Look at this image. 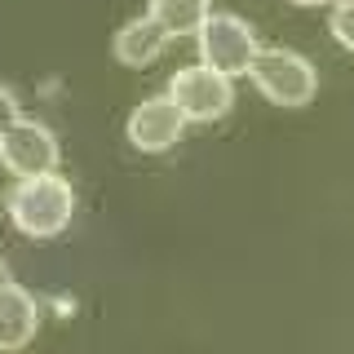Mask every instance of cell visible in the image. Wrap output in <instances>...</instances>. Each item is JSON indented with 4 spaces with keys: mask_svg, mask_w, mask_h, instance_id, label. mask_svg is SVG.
Segmentation results:
<instances>
[{
    "mask_svg": "<svg viewBox=\"0 0 354 354\" xmlns=\"http://www.w3.org/2000/svg\"><path fill=\"white\" fill-rule=\"evenodd\" d=\"M195 36H199V62H208L221 75L248 71L252 58H257V49H261L252 22L239 18V14H230V9H213Z\"/></svg>",
    "mask_w": 354,
    "mask_h": 354,
    "instance_id": "3",
    "label": "cell"
},
{
    "mask_svg": "<svg viewBox=\"0 0 354 354\" xmlns=\"http://www.w3.org/2000/svg\"><path fill=\"white\" fill-rule=\"evenodd\" d=\"M5 213L22 235L49 239L71 226L75 213V191L62 173H40V177H18L5 191Z\"/></svg>",
    "mask_w": 354,
    "mask_h": 354,
    "instance_id": "1",
    "label": "cell"
},
{
    "mask_svg": "<svg viewBox=\"0 0 354 354\" xmlns=\"http://www.w3.org/2000/svg\"><path fill=\"white\" fill-rule=\"evenodd\" d=\"M18 120H22V106H18V93H14V88H9L5 80H0V133H5V129H14V124H18Z\"/></svg>",
    "mask_w": 354,
    "mask_h": 354,
    "instance_id": "11",
    "label": "cell"
},
{
    "mask_svg": "<svg viewBox=\"0 0 354 354\" xmlns=\"http://www.w3.org/2000/svg\"><path fill=\"white\" fill-rule=\"evenodd\" d=\"M328 27H332V36L346 44V49H354V0H337V5H332Z\"/></svg>",
    "mask_w": 354,
    "mask_h": 354,
    "instance_id": "10",
    "label": "cell"
},
{
    "mask_svg": "<svg viewBox=\"0 0 354 354\" xmlns=\"http://www.w3.org/2000/svg\"><path fill=\"white\" fill-rule=\"evenodd\" d=\"M0 164L14 177H40L58 173V138L44 120L22 115L14 129L0 133Z\"/></svg>",
    "mask_w": 354,
    "mask_h": 354,
    "instance_id": "5",
    "label": "cell"
},
{
    "mask_svg": "<svg viewBox=\"0 0 354 354\" xmlns=\"http://www.w3.org/2000/svg\"><path fill=\"white\" fill-rule=\"evenodd\" d=\"M124 129H129V142L138 151H164V147H173V142L182 138L186 115H182V106L169 97V88H164V93L142 97V102L129 111Z\"/></svg>",
    "mask_w": 354,
    "mask_h": 354,
    "instance_id": "6",
    "label": "cell"
},
{
    "mask_svg": "<svg viewBox=\"0 0 354 354\" xmlns=\"http://www.w3.org/2000/svg\"><path fill=\"white\" fill-rule=\"evenodd\" d=\"M164 44H169V31H164L151 14H138V18L120 22L115 36H111V49H115V58L129 62V66H147L155 53L164 49Z\"/></svg>",
    "mask_w": 354,
    "mask_h": 354,
    "instance_id": "8",
    "label": "cell"
},
{
    "mask_svg": "<svg viewBox=\"0 0 354 354\" xmlns=\"http://www.w3.org/2000/svg\"><path fill=\"white\" fill-rule=\"evenodd\" d=\"M248 75H252V84H257L270 102H279V106H301V102L315 97V88H319L315 62H310L306 53L288 49V44H266V49H257Z\"/></svg>",
    "mask_w": 354,
    "mask_h": 354,
    "instance_id": "2",
    "label": "cell"
},
{
    "mask_svg": "<svg viewBox=\"0 0 354 354\" xmlns=\"http://www.w3.org/2000/svg\"><path fill=\"white\" fill-rule=\"evenodd\" d=\"M169 97L182 106L186 120H217L235 102V84H230V75L213 71L208 62H186L173 71Z\"/></svg>",
    "mask_w": 354,
    "mask_h": 354,
    "instance_id": "4",
    "label": "cell"
},
{
    "mask_svg": "<svg viewBox=\"0 0 354 354\" xmlns=\"http://www.w3.org/2000/svg\"><path fill=\"white\" fill-rule=\"evenodd\" d=\"M292 5H324V0H292ZM332 5H337V0H332Z\"/></svg>",
    "mask_w": 354,
    "mask_h": 354,
    "instance_id": "13",
    "label": "cell"
},
{
    "mask_svg": "<svg viewBox=\"0 0 354 354\" xmlns=\"http://www.w3.org/2000/svg\"><path fill=\"white\" fill-rule=\"evenodd\" d=\"M40 328V306L27 288L9 283L0 292V350H22Z\"/></svg>",
    "mask_w": 354,
    "mask_h": 354,
    "instance_id": "7",
    "label": "cell"
},
{
    "mask_svg": "<svg viewBox=\"0 0 354 354\" xmlns=\"http://www.w3.org/2000/svg\"><path fill=\"white\" fill-rule=\"evenodd\" d=\"M9 283H14V270H9V261L5 257H0V292H5V288Z\"/></svg>",
    "mask_w": 354,
    "mask_h": 354,
    "instance_id": "12",
    "label": "cell"
},
{
    "mask_svg": "<svg viewBox=\"0 0 354 354\" xmlns=\"http://www.w3.org/2000/svg\"><path fill=\"white\" fill-rule=\"evenodd\" d=\"M147 14L160 22L169 36H186V31L204 27V18L213 14V5H208V0H151Z\"/></svg>",
    "mask_w": 354,
    "mask_h": 354,
    "instance_id": "9",
    "label": "cell"
}]
</instances>
